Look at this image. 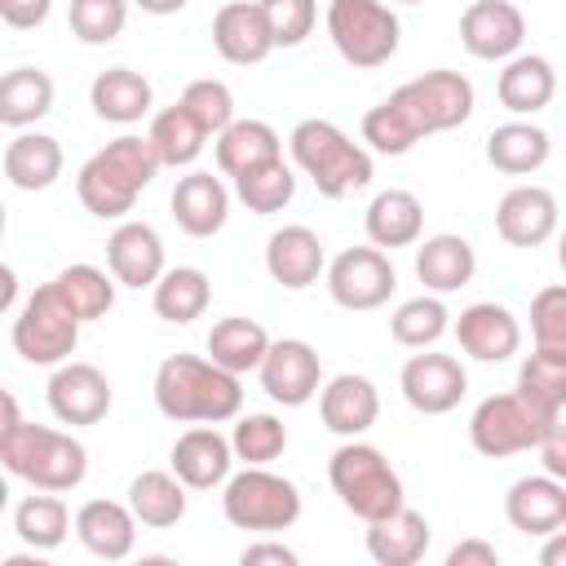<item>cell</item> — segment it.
<instances>
[{
  "label": "cell",
  "mask_w": 566,
  "mask_h": 566,
  "mask_svg": "<svg viewBox=\"0 0 566 566\" xmlns=\"http://www.w3.org/2000/svg\"><path fill=\"white\" fill-rule=\"evenodd\" d=\"M155 402L168 420L217 424V420L239 416L243 389H239V376L226 371L221 363L199 358V354H172L155 371Z\"/></svg>",
  "instance_id": "obj_1"
},
{
  "label": "cell",
  "mask_w": 566,
  "mask_h": 566,
  "mask_svg": "<svg viewBox=\"0 0 566 566\" xmlns=\"http://www.w3.org/2000/svg\"><path fill=\"white\" fill-rule=\"evenodd\" d=\"M0 460L13 478H27L40 491H71L88 473V451L62 429L18 420L0 429Z\"/></svg>",
  "instance_id": "obj_2"
},
{
  "label": "cell",
  "mask_w": 566,
  "mask_h": 566,
  "mask_svg": "<svg viewBox=\"0 0 566 566\" xmlns=\"http://www.w3.org/2000/svg\"><path fill=\"white\" fill-rule=\"evenodd\" d=\"M292 155L323 199H340L371 181V155L349 142L332 119H301L292 128Z\"/></svg>",
  "instance_id": "obj_3"
},
{
  "label": "cell",
  "mask_w": 566,
  "mask_h": 566,
  "mask_svg": "<svg viewBox=\"0 0 566 566\" xmlns=\"http://www.w3.org/2000/svg\"><path fill=\"white\" fill-rule=\"evenodd\" d=\"M327 478H332V491L340 495V504L363 522H376V517H389L402 509V478L367 442L336 447L327 460Z\"/></svg>",
  "instance_id": "obj_4"
},
{
  "label": "cell",
  "mask_w": 566,
  "mask_h": 566,
  "mask_svg": "<svg viewBox=\"0 0 566 566\" xmlns=\"http://www.w3.org/2000/svg\"><path fill=\"white\" fill-rule=\"evenodd\" d=\"M221 509L226 522L239 531H287L301 517V491L265 464H248L226 482Z\"/></svg>",
  "instance_id": "obj_5"
},
{
  "label": "cell",
  "mask_w": 566,
  "mask_h": 566,
  "mask_svg": "<svg viewBox=\"0 0 566 566\" xmlns=\"http://www.w3.org/2000/svg\"><path fill=\"white\" fill-rule=\"evenodd\" d=\"M75 340H80V314L66 305L57 283L35 287L22 314L13 318V349L35 367H53L75 349Z\"/></svg>",
  "instance_id": "obj_6"
},
{
  "label": "cell",
  "mask_w": 566,
  "mask_h": 566,
  "mask_svg": "<svg viewBox=\"0 0 566 566\" xmlns=\"http://www.w3.org/2000/svg\"><path fill=\"white\" fill-rule=\"evenodd\" d=\"M327 35L349 66H380L398 53V18L380 0H332Z\"/></svg>",
  "instance_id": "obj_7"
},
{
  "label": "cell",
  "mask_w": 566,
  "mask_h": 566,
  "mask_svg": "<svg viewBox=\"0 0 566 566\" xmlns=\"http://www.w3.org/2000/svg\"><path fill=\"white\" fill-rule=\"evenodd\" d=\"M389 97L407 111V119L416 124L420 137L447 133L473 115V84L460 71H424V75L407 80L402 88H394Z\"/></svg>",
  "instance_id": "obj_8"
},
{
  "label": "cell",
  "mask_w": 566,
  "mask_h": 566,
  "mask_svg": "<svg viewBox=\"0 0 566 566\" xmlns=\"http://www.w3.org/2000/svg\"><path fill=\"white\" fill-rule=\"evenodd\" d=\"M557 420H544L539 411H531L517 389L513 394H491L478 402L473 420H469V438L482 455L500 460V455H513V451H526V447H539L544 433L553 429Z\"/></svg>",
  "instance_id": "obj_9"
},
{
  "label": "cell",
  "mask_w": 566,
  "mask_h": 566,
  "mask_svg": "<svg viewBox=\"0 0 566 566\" xmlns=\"http://www.w3.org/2000/svg\"><path fill=\"white\" fill-rule=\"evenodd\" d=\"M327 287H332V301L345 310H376L389 301L398 279L389 256L371 243V248H345L327 270Z\"/></svg>",
  "instance_id": "obj_10"
},
{
  "label": "cell",
  "mask_w": 566,
  "mask_h": 566,
  "mask_svg": "<svg viewBox=\"0 0 566 566\" xmlns=\"http://www.w3.org/2000/svg\"><path fill=\"white\" fill-rule=\"evenodd\" d=\"M460 40L482 62L513 57L522 49V40H526V18L509 0H473L464 9V18H460Z\"/></svg>",
  "instance_id": "obj_11"
},
{
  "label": "cell",
  "mask_w": 566,
  "mask_h": 566,
  "mask_svg": "<svg viewBox=\"0 0 566 566\" xmlns=\"http://www.w3.org/2000/svg\"><path fill=\"white\" fill-rule=\"evenodd\" d=\"M212 44L234 66H256V62L270 57V49H279L274 31L265 22L261 0H230V4H221L217 18H212Z\"/></svg>",
  "instance_id": "obj_12"
},
{
  "label": "cell",
  "mask_w": 566,
  "mask_h": 566,
  "mask_svg": "<svg viewBox=\"0 0 566 566\" xmlns=\"http://www.w3.org/2000/svg\"><path fill=\"white\" fill-rule=\"evenodd\" d=\"M261 389L283 402V407H301L318 394V376H323V363L318 354L305 345V340H270L265 358H261Z\"/></svg>",
  "instance_id": "obj_13"
},
{
  "label": "cell",
  "mask_w": 566,
  "mask_h": 566,
  "mask_svg": "<svg viewBox=\"0 0 566 566\" xmlns=\"http://www.w3.org/2000/svg\"><path fill=\"white\" fill-rule=\"evenodd\" d=\"M464 367L451 354H411L402 363V398L424 411V416H442L464 398Z\"/></svg>",
  "instance_id": "obj_14"
},
{
  "label": "cell",
  "mask_w": 566,
  "mask_h": 566,
  "mask_svg": "<svg viewBox=\"0 0 566 566\" xmlns=\"http://www.w3.org/2000/svg\"><path fill=\"white\" fill-rule=\"evenodd\" d=\"M49 407L62 424H97L111 411V380L93 363H66L49 380Z\"/></svg>",
  "instance_id": "obj_15"
},
{
  "label": "cell",
  "mask_w": 566,
  "mask_h": 566,
  "mask_svg": "<svg viewBox=\"0 0 566 566\" xmlns=\"http://www.w3.org/2000/svg\"><path fill=\"white\" fill-rule=\"evenodd\" d=\"M495 230L513 248H539L557 230V199L544 186H513L495 208Z\"/></svg>",
  "instance_id": "obj_16"
},
{
  "label": "cell",
  "mask_w": 566,
  "mask_h": 566,
  "mask_svg": "<svg viewBox=\"0 0 566 566\" xmlns=\"http://www.w3.org/2000/svg\"><path fill=\"white\" fill-rule=\"evenodd\" d=\"M455 340H460V349L473 354L478 363H500V358L517 354L522 327H517V318H513L504 305L478 301V305H469V310L455 318Z\"/></svg>",
  "instance_id": "obj_17"
},
{
  "label": "cell",
  "mask_w": 566,
  "mask_h": 566,
  "mask_svg": "<svg viewBox=\"0 0 566 566\" xmlns=\"http://www.w3.org/2000/svg\"><path fill=\"white\" fill-rule=\"evenodd\" d=\"M106 265H111L115 283H124V287L159 283V274H164V243H159V234L146 221H124L106 239Z\"/></svg>",
  "instance_id": "obj_18"
},
{
  "label": "cell",
  "mask_w": 566,
  "mask_h": 566,
  "mask_svg": "<svg viewBox=\"0 0 566 566\" xmlns=\"http://www.w3.org/2000/svg\"><path fill=\"white\" fill-rule=\"evenodd\" d=\"M318 416H323V424H327L332 433L354 438V433H363V429L376 424V416H380V394H376V385H371L367 376L340 371V376H332L327 389L318 394Z\"/></svg>",
  "instance_id": "obj_19"
},
{
  "label": "cell",
  "mask_w": 566,
  "mask_h": 566,
  "mask_svg": "<svg viewBox=\"0 0 566 566\" xmlns=\"http://www.w3.org/2000/svg\"><path fill=\"white\" fill-rule=\"evenodd\" d=\"M75 535L80 544L102 557V562H119L133 553V539H137V513L128 504H115V500H88L80 504L75 513Z\"/></svg>",
  "instance_id": "obj_20"
},
{
  "label": "cell",
  "mask_w": 566,
  "mask_h": 566,
  "mask_svg": "<svg viewBox=\"0 0 566 566\" xmlns=\"http://www.w3.org/2000/svg\"><path fill=\"white\" fill-rule=\"evenodd\" d=\"M230 460H234V447L217 429H208V424H195V429H186L172 442V473L190 491H208V486L226 482Z\"/></svg>",
  "instance_id": "obj_21"
},
{
  "label": "cell",
  "mask_w": 566,
  "mask_h": 566,
  "mask_svg": "<svg viewBox=\"0 0 566 566\" xmlns=\"http://www.w3.org/2000/svg\"><path fill=\"white\" fill-rule=\"evenodd\" d=\"M226 212H230V195H226L221 177H212V172H186L172 186V217H177V226L190 239L217 234L226 226Z\"/></svg>",
  "instance_id": "obj_22"
},
{
  "label": "cell",
  "mask_w": 566,
  "mask_h": 566,
  "mask_svg": "<svg viewBox=\"0 0 566 566\" xmlns=\"http://www.w3.org/2000/svg\"><path fill=\"white\" fill-rule=\"evenodd\" d=\"M265 270H270L274 283L292 287V292L310 287L318 279V270H323V243H318V234L310 226H283V230H274L270 243H265Z\"/></svg>",
  "instance_id": "obj_23"
},
{
  "label": "cell",
  "mask_w": 566,
  "mask_h": 566,
  "mask_svg": "<svg viewBox=\"0 0 566 566\" xmlns=\"http://www.w3.org/2000/svg\"><path fill=\"white\" fill-rule=\"evenodd\" d=\"M424 548H429V522L407 504L389 517L367 522V553L376 566H416Z\"/></svg>",
  "instance_id": "obj_24"
},
{
  "label": "cell",
  "mask_w": 566,
  "mask_h": 566,
  "mask_svg": "<svg viewBox=\"0 0 566 566\" xmlns=\"http://www.w3.org/2000/svg\"><path fill=\"white\" fill-rule=\"evenodd\" d=\"M562 495H566V486L553 473L517 478L504 495V513L522 535H553L562 526Z\"/></svg>",
  "instance_id": "obj_25"
},
{
  "label": "cell",
  "mask_w": 566,
  "mask_h": 566,
  "mask_svg": "<svg viewBox=\"0 0 566 566\" xmlns=\"http://www.w3.org/2000/svg\"><path fill=\"white\" fill-rule=\"evenodd\" d=\"M495 93H500V106H504V111H513V115H535V111H544V106L553 102L557 75H553V66H548V57L522 53V57H513V62L500 71Z\"/></svg>",
  "instance_id": "obj_26"
},
{
  "label": "cell",
  "mask_w": 566,
  "mask_h": 566,
  "mask_svg": "<svg viewBox=\"0 0 566 566\" xmlns=\"http://www.w3.org/2000/svg\"><path fill=\"white\" fill-rule=\"evenodd\" d=\"M478 270V256H473V243L460 239V234H433L416 248V279L433 292H455L473 279Z\"/></svg>",
  "instance_id": "obj_27"
},
{
  "label": "cell",
  "mask_w": 566,
  "mask_h": 566,
  "mask_svg": "<svg viewBox=\"0 0 566 566\" xmlns=\"http://www.w3.org/2000/svg\"><path fill=\"white\" fill-rule=\"evenodd\" d=\"M128 509L142 526H177L186 517V482L168 469H142L128 482Z\"/></svg>",
  "instance_id": "obj_28"
},
{
  "label": "cell",
  "mask_w": 566,
  "mask_h": 566,
  "mask_svg": "<svg viewBox=\"0 0 566 566\" xmlns=\"http://www.w3.org/2000/svg\"><path fill=\"white\" fill-rule=\"evenodd\" d=\"M265 349H270V332H265L256 318H243V314L217 318L212 332H208V358L221 363V367L234 371V376L261 367Z\"/></svg>",
  "instance_id": "obj_29"
},
{
  "label": "cell",
  "mask_w": 566,
  "mask_h": 566,
  "mask_svg": "<svg viewBox=\"0 0 566 566\" xmlns=\"http://www.w3.org/2000/svg\"><path fill=\"white\" fill-rule=\"evenodd\" d=\"M270 159H279V133L265 119H234L226 133H217V168L226 177H243Z\"/></svg>",
  "instance_id": "obj_30"
},
{
  "label": "cell",
  "mask_w": 566,
  "mask_h": 566,
  "mask_svg": "<svg viewBox=\"0 0 566 566\" xmlns=\"http://www.w3.org/2000/svg\"><path fill=\"white\" fill-rule=\"evenodd\" d=\"M62 172V146L49 133H22L4 146V177L18 190H49Z\"/></svg>",
  "instance_id": "obj_31"
},
{
  "label": "cell",
  "mask_w": 566,
  "mask_h": 566,
  "mask_svg": "<svg viewBox=\"0 0 566 566\" xmlns=\"http://www.w3.org/2000/svg\"><path fill=\"white\" fill-rule=\"evenodd\" d=\"M424 208L411 190H380L367 208V239L376 248H407L420 239Z\"/></svg>",
  "instance_id": "obj_32"
},
{
  "label": "cell",
  "mask_w": 566,
  "mask_h": 566,
  "mask_svg": "<svg viewBox=\"0 0 566 566\" xmlns=\"http://www.w3.org/2000/svg\"><path fill=\"white\" fill-rule=\"evenodd\" d=\"M93 111L111 124H133L150 111V80L128 66H111L93 80Z\"/></svg>",
  "instance_id": "obj_33"
},
{
  "label": "cell",
  "mask_w": 566,
  "mask_h": 566,
  "mask_svg": "<svg viewBox=\"0 0 566 566\" xmlns=\"http://www.w3.org/2000/svg\"><path fill=\"white\" fill-rule=\"evenodd\" d=\"M517 398L539 411L544 420H562L566 407V358H553L544 349L526 354L517 367Z\"/></svg>",
  "instance_id": "obj_34"
},
{
  "label": "cell",
  "mask_w": 566,
  "mask_h": 566,
  "mask_svg": "<svg viewBox=\"0 0 566 566\" xmlns=\"http://www.w3.org/2000/svg\"><path fill=\"white\" fill-rule=\"evenodd\" d=\"M53 106V80L40 66H13L0 80V124L22 128L35 124L40 115H49Z\"/></svg>",
  "instance_id": "obj_35"
},
{
  "label": "cell",
  "mask_w": 566,
  "mask_h": 566,
  "mask_svg": "<svg viewBox=\"0 0 566 566\" xmlns=\"http://www.w3.org/2000/svg\"><path fill=\"white\" fill-rule=\"evenodd\" d=\"M208 301H212V283L195 265L164 270L159 283H155V314L164 323H195L208 310Z\"/></svg>",
  "instance_id": "obj_36"
},
{
  "label": "cell",
  "mask_w": 566,
  "mask_h": 566,
  "mask_svg": "<svg viewBox=\"0 0 566 566\" xmlns=\"http://www.w3.org/2000/svg\"><path fill=\"white\" fill-rule=\"evenodd\" d=\"M486 159H491L500 172H513V177L535 172V168L548 159V133L535 128V124H522V119L500 124V128L486 137Z\"/></svg>",
  "instance_id": "obj_37"
},
{
  "label": "cell",
  "mask_w": 566,
  "mask_h": 566,
  "mask_svg": "<svg viewBox=\"0 0 566 566\" xmlns=\"http://www.w3.org/2000/svg\"><path fill=\"white\" fill-rule=\"evenodd\" d=\"M93 164H102V168H106L119 186H128L133 195H142V190L155 181V172L164 168L150 137H115V142H106V146L93 155Z\"/></svg>",
  "instance_id": "obj_38"
},
{
  "label": "cell",
  "mask_w": 566,
  "mask_h": 566,
  "mask_svg": "<svg viewBox=\"0 0 566 566\" xmlns=\"http://www.w3.org/2000/svg\"><path fill=\"white\" fill-rule=\"evenodd\" d=\"M146 137L155 142L159 164H172V168H177V164L199 159V150H203V142H208V128L177 102V106H168V111L155 115V124H150Z\"/></svg>",
  "instance_id": "obj_39"
},
{
  "label": "cell",
  "mask_w": 566,
  "mask_h": 566,
  "mask_svg": "<svg viewBox=\"0 0 566 566\" xmlns=\"http://www.w3.org/2000/svg\"><path fill=\"white\" fill-rule=\"evenodd\" d=\"M53 283L66 296V305L80 314V323H93L115 305V283L97 265H66Z\"/></svg>",
  "instance_id": "obj_40"
},
{
  "label": "cell",
  "mask_w": 566,
  "mask_h": 566,
  "mask_svg": "<svg viewBox=\"0 0 566 566\" xmlns=\"http://www.w3.org/2000/svg\"><path fill=\"white\" fill-rule=\"evenodd\" d=\"M13 526L31 548H57L71 531V513L57 495H27L13 513Z\"/></svg>",
  "instance_id": "obj_41"
},
{
  "label": "cell",
  "mask_w": 566,
  "mask_h": 566,
  "mask_svg": "<svg viewBox=\"0 0 566 566\" xmlns=\"http://www.w3.org/2000/svg\"><path fill=\"white\" fill-rule=\"evenodd\" d=\"M234 190H239V199H243L252 212H279V208L292 203L296 177H292V168H287L283 155H279V159H270V164H261V168L234 177Z\"/></svg>",
  "instance_id": "obj_42"
},
{
  "label": "cell",
  "mask_w": 566,
  "mask_h": 566,
  "mask_svg": "<svg viewBox=\"0 0 566 566\" xmlns=\"http://www.w3.org/2000/svg\"><path fill=\"white\" fill-rule=\"evenodd\" d=\"M389 332H394L398 345H407V349H424V345H433V340L447 332V305L433 301V296L402 301V305L394 310V318H389Z\"/></svg>",
  "instance_id": "obj_43"
},
{
  "label": "cell",
  "mask_w": 566,
  "mask_h": 566,
  "mask_svg": "<svg viewBox=\"0 0 566 566\" xmlns=\"http://www.w3.org/2000/svg\"><path fill=\"white\" fill-rule=\"evenodd\" d=\"M363 137H367V146L380 150V155H407V150L420 142L416 124L407 119V111H402L394 97H385L380 106H371V111L363 115Z\"/></svg>",
  "instance_id": "obj_44"
},
{
  "label": "cell",
  "mask_w": 566,
  "mask_h": 566,
  "mask_svg": "<svg viewBox=\"0 0 566 566\" xmlns=\"http://www.w3.org/2000/svg\"><path fill=\"white\" fill-rule=\"evenodd\" d=\"M230 447H234V455L248 460V464H270V460L283 455V447H287V429H283L279 416L256 411V416H243V420L234 424Z\"/></svg>",
  "instance_id": "obj_45"
},
{
  "label": "cell",
  "mask_w": 566,
  "mask_h": 566,
  "mask_svg": "<svg viewBox=\"0 0 566 566\" xmlns=\"http://www.w3.org/2000/svg\"><path fill=\"white\" fill-rule=\"evenodd\" d=\"M71 35L84 44H111L124 22H128V4L124 0H71Z\"/></svg>",
  "instance_id": "obj_46"
},
{
  "label": "cell",
  "mask_w": 566,
  "mask_h": 566,
  "mask_svg": "<svg viewBox=\"0 0 566 566\" xmlns=\"http://www.w3.org/2000/svg\"><path fill=\"white\" fill-rule=\"evenodd\" d=\"M177 102L208 128V137H217V133H226L234 124V93L221 80H190Z\"/></svg>",
  "instance_id": "obj_47"
},
{
  "label": "cell",
  "mask_w": 566,
  "mask_h": 566,
  "mask_svg": "<svg viewBox=\"0 0 566 566\" xmlns=\"http://www.w3.org/2000/svg\"><path fill=\"white\" fill-rule=\"evenodd\" d=\"M531 332H535V349H544L553 358H566V283H553V287L535 292Z\"/></svg>",
  "instance_id": "obj_48"
},
{
  "label": "cell",
  "mask_w": 566,
  "mask_h": 566,
  "mask_svg": "<svg viewBox=\"0 0 566 566\" xmlns=\"http://www.w3.org/2000/svg\"><path fill=\"white\" fill-rule=\"evenodd\" d=\"M75 190H80V203H84L93 217H124V212L137 203V195H133L128 186H119V181H115L106 168H97L93 159L80 168Z\"/></svg>",
  "instance_id": "obj_49"
},
{
  "label": "cell",
  "mask_w": 566,
  "mask_h": 566,
  "mask_svg": "<svg viewBox=\"0 0 566 566\" xmlns=\"http://www.w3.org/2000/svg\"><path fill=\"white\" fill-rule=\"evenodd\" d=\"M261 9L274 31V44H283V49H296L314 31V18H318L314 0H261Z\"/></svg>",
  "instance_id": "obj_50"
},
{
  "label": "cell",
  "mask_w": 566,
  "mask_h": 566,
  "mask_svg": "<svg viewBox=\"0 0 566 566\" xmlns=\"http://www.w3.org/2000/svg\"><path fill=\"white\" fill-rule=\"evenodd\" d=\"M49 9H53V0H0V18L9 27H18V31L40 27L49 18Z\"/></svg>",
  "instance_id": "obj_51"
},
{
  "label": "cell",
  "mask_w": 566,
  "mask_h": 566,
  "mask_svg": "<svg viewBox=\"0 0 566 566\" xmlns=\"http://www.w3.org/2000/svg\"><path fill=\"white\" fill-rule=\"evenodd\" d=\"M539 460H544V473H553L557 482H566V420H557V424L544 433Z\"/></svg>",
  "instance_id": "obj_52"
},
{
  "label": "cell",
  "mask_w": 566,
  "mask_h": 566,
  "mask_svg": "<svg viewBox=\"0 0 566 566\" xmlns=\"http://www.w3.org/2000/svg\"><path fill=\"white\" fill-rule=\"evenodd\" d=\"M447 566H500V553H495V544H486V539H460V544L447 553Z\"/></svg>",
  "instance_id": "obj_53"
},
{
  "label": "cell",
  "mask_w": 566,
  "mask_h": 566,
  "mask_svg": "<svg viewBox=\"0 0 566 566\" xmlns=\"http://www.w3.org/2000/svg\"><path fill=\"white\" fill-rule=\"evenodd\" d=\"M239 562L243 566H296V553L287 544H248Z\"/></svg>",
  "instance_id": "obj_54"
},
{
  "label": "cell",
  "mask_w": 566,
  "mask_h": 566,
  "mask_svg": "<svg viewBox=\"0 0 566 566\" xmlns=\"http://www.w3.org/2000/svg\"><path fill=\"white\" fill-rule=\"evenodd\" d=\"M539 566H566V531H553L539 548Z\"/></svg>",
  "instance_id": "obj_55"
},
{
  "label": "cell",
  "mask_w": 566,
  "mask_h": 566,
  "mask_svg": "<svg viewBox=\"0 0 566 566\" xmlns=\"http://www.w3.org/2000/svg\"><path fill=\"white\" fill-rule=\"evenodd\" d=\"M13 296H18V279L9 265H0V310H13Z\"/></svg>",
  "instance_id": "obj_56"
},
{
  "label": "cell",
  "mask_w": 566,
  "mask_h": 566,
  "mask_svg": "<svg viewBox=\"0 0 566 566\" xmlns=\"http://www.w3.org/2000/svg\"><path fill=\"white\" fill-rule=\"evenodd\" d=\"M146 13H155V18H164V13H181L190 0H137Z\"/></svg>",
  "instance_id": "obj_57"
},
{
  "label": "cell",
  "mask_w": 566,
  "mask_h": 566,
  "mask_svg": "<svg viewBox=\"0 0 566 566\" xmlns=\"http://www.w3.org/2000/svg\"><path fill=\"white\" fill-rule=\"evenodd\" d=\"M4 566H44L40 557H4Z\"/></svg>",
  "instance_id": "obj_58"
},
{
  "label": "cell",
  "mask_w": 566,
  "mask_h": 566,
  "mask_svg": "<svg viewBox=\"0 0 566 566\" xmlns=\"http://www.w3.org/2000/svg\"><path fill=\"white\" fill-rule=\"evenodd\" d=\"M557 261H562V270H566V230H562V243H557Z\"/></svg>",
  "instance_id": "obj_59"
},
{
  "label": "cell",
  "mask_w": 566,
  "mask_h": 566,
  "mask_svg": "<svg viewBox=\"0 0 566 566\" xmlns=\"http://www.w3.org/2000/svg\"><path fill=\"white\" fill-rule=\"evenodd\" d=\"M562 526H566V495H562Z\"/></svg>",
  "instance_id": "obj_60"
},
{
  "label": "cell",
  "mask_w": 566,
  "mask_h": 566,
  "mask_svg": "<svg viewBox=\"0 0 566 566\" xmlns=\"http://www.w3.org/2000/svg\"><path fill=\"white\" fill-rule=\"evenodd\" d=\"M402 4H420V0H402Z\"/></svg>",
  "instance_id": "obj_61"
}]
</instances>
